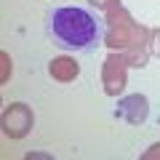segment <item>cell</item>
Returning a JSON list of instances; mask_svg holds the SVG:
<instances>
[{"instance_id": "obj_1", "label": "cell", "mask_w": 160, "mask_h": 160, "mask_svg": "<svg viewBox=\"0 0 160 160\" xmlns=\"http://www.w3.org/2000/svg\"><path fill=\"white\" fill-rule=\"evenodd\" d=\"M48 38L59 48H75V51H91L104 40L102 19H96L86 8H56L48 13Z\"/></svg>"}, {"instance_id": "obj_6", "label": "cell", "mask_w": 160, "mask_h": 160, "mask_svg": "<svg viewBox=\"0 0 160 160\" xmlns=\"http://www.w3.org/2000/svg\"><path fill=\"white\" fill-rule=\"evenodd\" d=\"M88 3H91V6H96V8H109V11L120 6V0H88Z\"/></svg>"}, {"instance_id": "obj_3", "label": "cell", "mask_w": 160, "mask_h": 160, "mask_svg": "<svg viewBox=\"0 0 160 160\" xmlns=\"http://www.w3.org/2000/svg\"><path fill=\"white\" fill-rule=\"evenodd\" d=\"M149 115V102L144 93H131V96H123L118 102V109H115V118L126 120V123H131V126H139V123H144Z\"/></svg>"}, {"instance_id": "obj_7", "label": "cell", "mask_w": 160, "mask_h": 160, "mask_svg": "<svg viewBox=\"0 0 160 160\" xmlns=\"http://www.w3.org/2000/svg\"><path fill=\"white\" fill-rule=\"evenodd\" d=\"M142 158H144V160H152V158H160V144H152V147H149V152H144Z\"/></svg>"}, {"instance_id": "obj_8", "label": "cell", "mask_w": 160, "mask_h": 160, "mask_svg": "<svg viewBox=\"0 0 160 160\" xmlns=\"http://www.w3.org/2000/svg\"><path fill=\"white\" fill-rule=\"evenodd\" d=\"M152 40H155V43H152V51L160 53V29H155V32H152Z\"/></svg>"}, {"instance_id": "obj_5", "label": "cell", "mask_w": 160, "mask_h": 160, "mask_svg": "<svg viewBox=\"0 0 160 160\" xmlns=\"http://www.w3.org/2000/svg\"><path fill=\"white\" fill-rule=\"evenodd\" d=\"M48 75H51L56 83H72L80 75V64L72 56H56L48 62Z\"/></svg>"}, {"instance_id": "obj_2", "label": "cell", "mask_w": 160, "mask_h": 160, "mask_svg": "<svg viewBox=\"0 0 160 160\" xmlns=\"http://www.w3.org/2000/svg\"><path fill=\"white\" fill-rule=\"evenodd\" d=\"M32 123H35V115L24 102H11L3 109V133L11 139H24L32 128Z\"/></svg>"}, {"instance_id": "obj_4", "label": "cell", "mask_w": 160, "mask_h": 160, "mask_svg": "<svg viewBox=\"0 0 160 160\" xmlns=\"http://www.w3.org/2000/svg\"><path fill=\"white\" fill-rule=\"evenodd\" d=\"M126 59L118 56V53H109L107 62H104V91L109 93V96H118L123 88H126Z\"/></svg>"}]
</instances>
